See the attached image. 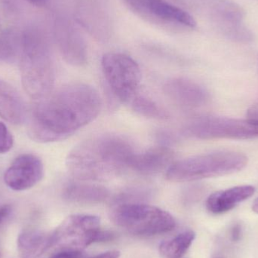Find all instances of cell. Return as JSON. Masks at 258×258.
Returning a JSON list of instances; mask_svg holds the SVG:
<instances>
[{
  "mask_svg": "<svg viewBox=\"0 0 258 258\" xmlns=\"http://www.w3.org/2000/svg\"><path fill=\"white\" fill-rule=\"evenodd\" d=\"M101 105L99 93L90 85L62 86L36 101L28 117L29 135L42 143L66 139L96 119Z\"/></svg>",
  "mask_w": 258,
  "mask_h": 258,
  "instance_id": "1",
  "label": "cell"
},
{
  "mask_svg": "<svg viewBox=\"0 0 258 258\" xmlns=\"http://www.w3.org/2000/svg\"><path fill=\"white\" fill-rule=\"evenodd\" d=\"M135 149L125 137L104 134L88 138L68 154L67 168L77 180L103 181L129 169Z\"/></svg>",
  "mask_w": 258,
  "mask_h": 258,
  "instance_id": "2",
  "label": "cell"
},
{
  "mask_svg": "<svg viewBox=\"0 0 258 258\" xmlns=\"http://www.w3.org/2000/svg\"><path fill=\"white\" fill-rule=\"evenodd\" d=\"M252 210L256 214H258V198L256 199L254 203H253Z\"/></svg>",
  "mask_w": 258,
  "mask_h": 258,
  "instance_id": "30",
  "label": "cell"
},
{
  "mask_svg": "<svg viewBox=\"0 0 258 258\" xmlns=\"http://www.w3.org/2000/svg\"><path fill=\"white\" fill-rule=\"evenodd\" d=\"M131 108L141 116L151 119H165L168 118V114L157 104L151 99L138 95L129 104Z\"/></svg>",
  "mask_w": 258,
  "mask_h": 258,
  "instance_id": "22",
  "label": "cell"
},
{
  "mask_svg": "<svg viewBox=\"0 0 258 258\" xmlns=\"http://www.w3.org/2000/svg\"><path fill=\"white\" fill-rule=\"evenodd\" d=\"M163 89L165 95L172 102L183 108H197L207 104L209 100L207 90L189 79H171L165 83Z\"/></svg>",
  "mask_w": 258,
  "mask_h": 258,
  "instance_id": "14",
  "label": "cell"
},
{
  "mask_svg": "<svg viewBox=\"0 0 258 258\" xmlns=\"http://www.w3.org/2000/svg\"><path fill=\"white\" fill-rule=\"evenodd\" d=\"M101 68L112 92L121 102L129 104L139 95L141 68L130 56L107 53L101 59Z\"/></svg>",
  "mask_w": 258,
  "mask_h": 258,
  "instance_id": "7",
  "label": "cell"
},
{
  "mask_svg": "<svg viewBox=\"0 0 258 258\" xmlns=\"http://www.w3.org/2000/svg\"><path fill=\"white\" fill-rule=\"evenodd\" d=\"M14 138L10 131L3 122H0V154H4L12 150Z\"/></svg>",
  "mask_w": 258,
  "mask_h": 258,
  "instance_id": "23",
  "label": "cell"
},
{
  "mask_svg": "<svg viewBox=\"0 0 258 258\" xmlns=\"http://www.w3.org/2000/svg\"><path fill=\"white\" fill-rule=\"evenodd\" d=\"M247 116H248L247 119L258 122V101L254 105L250 107L249 110H248V113H247Z\"/></svg>",
  "mask_w": 258,
  "mask_h": 258,
  "instance_id": "26",
  "label": "cell"
},
{
  "mask_svg": "<svg viewBox=\"0 0 258 258\" xmlns=\"http://www.w3.org/2000/svg\"><path fill=\"white\" fill-rule=\"evenodd\" d=\"M248 158L237 152L205 153L173 162L166 178L172 182H188L233 174L243 169Z\"/></svg>",
  "mask_w": 258,
  "mask_h": 258,
  "instance_id": "4",
  "label": "cell"
},
{
  "mask_svg": "<svg viewBox=\"0 0 258 258\" xmlns=\"http://www.w3.org/2000/svg\"><path fill=\"white\" fill-rule=\"evenodd\" d=\"M174 157L172 150L165 146L153 147L141 153L135 152L129 162V169L144 175H153L168 169Z\"/></svg>",
  "mask_w": 258,
  "mask_h": 258,
  "instance_id": "15",
  "label": "cell"
},
{
  "mask_svg": "<svg viewBox=\"0 0 258 258\" xmlns=\"http://www.w3.org/2000/svg\"><path fill=\"white\" fill-rule=\"evenodd\" d=\"M57 39L65 60L74 66L82 67L87 62V48L81 33L66 17L57 21Z\"/></svg>",
  "mask_w": 258,
  "mask_h": 258,
  "instance_id": "13",
  "label": "cell"
},
{
  "mask_svg": "<svg viewBox=\"0 0 258 258\" xmlns=\"http://www.w3.org/2000/svg\"><path fill=\"white\" fill-rule=\"evenodd\" d=\"M196 234L187 230L177 235L171 240L165 241L159 246V252L163 258H182L194 242Z\"/></svg>",
  "mask_w": 258,
  "mask_h": 258,
  "instance_id": "21",
  "label": "cell"
},
{
  "mask_svg": "<svg viewBox=\"0 0 258 258\" xmlns=\"http://www.w3.org/2000/svg\"><path fill=\"white\" fill-rule=\"evenodd\" d=\"M29 3H32L33 5H35V6H43L45 4L46 0H27Z\"/></svg>",
  "mask_w": 258,
  "mask_h": 258,
  "instance_id": "29",
  "label": "cell"
},
{
  "mask_svg": "<svg viewBox=\"0 0 258 258\" xmlns=\"http://www.w3.org/2000/svg\"><path fill=\"white\" fill-rule=\"evenodd\" d=\"M21 77L26 93L36 101L52 92L55 79L54 62L48 42L40 34L23 36Z\"/></svg>",
  "mask_w": 258,
  "mask_h": 258,
  "instance_id": "3",
  "label": "cell"
},
{
  "mask_svg": "<svg viewBox=\"0 0 258 258\" xmlns=\"http://www.w3.org/2000/svg\"><path fill=\"white\" fill-rule=\"evenodd\" d=\"M119 257H120V252L119 251L113 250V251H106V252L91 258H119Z\"/></svg>",
  "mask_w": 258,
  "mask_h": 258,
  "instance_id": "27",
  "label": "cell"
},
{
  "mask_svg": "<svg viewBox=\"0 0 258 258\" xmlns=\"http://www.w3.org/2000/svg\"><path fill=\"white\" fill-rule=\"evenodd\" d=\"M241 230L240 227L239 225L236 226L233 228V233H232V236H233V240L236 241L240 238Z\"/></svg>",
  "mask_w": 258,
  "mask_h": 258,
  "instance_id": "28",
  "label": "cell"
},
{
  "mask_svg": "<svg viewBox=\"0 0 258 258\" xmlns=\"http://www.w3.org/2000/svg\"><path fill=\"white\" fill-rule=\"evenodd\" d=\"M254 192L255 188L251 185L234 186L218 191L209 196L206 201V208L209 212L215 215L225 213L252 197Z\"/></svg>",
  "mask_w": 258,
  "mask_h": 258,
  "instance_id": "16",
  "label": "cell"
},
{
  "mask_svg": "<svg viewBox=\"0 0 258 258\" xmlns=\"http://www.w3.org/2000/svg\"><path fill=\"white\" fill-rule=\"evenodd\" d=\"M77 21L100 40L110 36V21L104 0H73Z\"/></svg>",
  "mask_w": 258,
  "mask_h": 258,
  "instance_id": "12",
  "label": "cell"
},
{
  "mask_svg": "<svg viewBox=\"0 0 258 258\" xmlns=\"http://www.w3.org/2000/svg\"><path fill=\"white\" fill-rule=\"evenodd\" d=\"M184 133L198 139H250L258 137V122L220 116H201L189 121Z\"/></svg>",
  "mask_w": 258,
  "mask_h": 258,
  "instance_id": "8",
  "label": "cell"
},
{
  "mask_svg": "<svg viewBox=\"0 0 258 258\" xmlns=\"http://www.w3.org/2000/svg\"><path fill=\"white\" fill-rule=\"evenodd\" d=\"M18 251L24 258H33L43 254L51 247V233L38 230L23 231L18 238Z\"/></svg>",
  "mask_w": 258,
  "mask_h": 258,
  "instance_id": "19",
  "label": "cell"
},
{
  "mask_svg": "<svg viewBox=\"0 0 258 258\" xmlns=\"http://www.w3.org/2000/svg\"><path fill=\"white\" fill-rule=\"evenodd\" d=\"M22 50V38L14 29H6L0 33V63L15 62Z\"/></svg>",
  "mask_w": 258,
  "mask_h": 258,
  "instance_id": "20",
  "label": "cell"
},
{
  "mask_svg": "<svg viewBox=\"0 0 258 258\" xmlns=\"http://www.w3.org/2000/svg\"><path fill=\"white\" fill-rule=\"evenodd\" d=\"M116 225L138 236H155L174 230L172 215L159 208L142 203H122L111 213Z\"/></svg>",
  "mask_w": 258,
  "mask_h": 258,
  "instance_id": "5",
  "label": "cell"
},
{
  "mask_svg": "<svg viewBox=\"0 0 258 258\" xmlns=\"http://www.w3.org/2000/svg\"><path fill=\"white\" fill-rule=\"evenodd\" d=\"M199 7L221 33L234 42L248 43L251 32L243 24V9L230 0H198Z\"/></svg>",
  "mask_w": 258,
  "mask_h": 258,
  "instance_id": "9",
  "label": "cell"
},
{
  "mask_svg": "<svg viewBox=\"0 0 258 258\" xmlns=\"http://www.w3.org/2000/svg\"><path fill=\"white\" fill-rule=\"evenodd\" d=\"M51 258H85V254L81 250H63Z\"/></svg>",
  "mask_w": 258,
  "mask_h": 258,
  "instance_id": "24",
  "label": "cell"
},
{
  "mask_svg": "<svg viewBox=\"0 0 258 258\" xmlns=\"http://www.w3.org/2000/svg\"><path fill=\"white\" fill-rule=\"evenodd\" d=\"M100 226L101 220L98 216L71 215L51 233V247L62 250H82L92 243L113 239L114 234L101 230Z\"/></svg>",
  "mask_w": 258,
  "mask_h": 258,
  "instance_id": "6",
  "label": "cell"
},
{
  "mask_svg": "<svg viewBox=\"0 0 258 258\" xmlns=\"http://www.w3.org/2000/svg\"><path fill=\"white\" fill-rule=\"evenodd\" d=\"M3 204H5L4 201H3V199L0 197V206H3Z\"/></svg>",
  "mask_w": 258,
  "mask_h": 258,
  "instance_id": "31",
  "label": "cell"
},
{
  "mask_svg": "<svg viewBox=\"0 0 258 258\" xmlns=\"http://www.w3.org/2000/svg\"><path fill=\"white\" fill-rule=\"evenodd\" d=\"M12 212V207L10 204L5 203L0 206V226L4 224L5 221L9 218Z\"/></svg>",
  "mask_w": 258,
  "mask_h": 258,
  "instance_id": "25",
  "label": "cell"
},
{
  "mask_svg": "<svg viewBox=\"0 0 258 258\" xmlns=\"http://www.w3.org/2000/svg\"><path fill=\"white\" fill-rule=\"evenodd\" d=\"M43 174V164L38 156L22 154L18 156L6 170L4 181L13 190H26L39 183Z\"/></svg>",
  "mask_w": 258,
  "mask_h": 258,
  "instance_id": "11",
  "label": "cell"
},
{
  "mask_svg": "<svg viewBox=\"0 0 258 258\" xmlns=\"http://www.w3.org/2000/svg\"><path fill=\"white\" fill-rule=\"evenodd\" d=\"M0 117L9 123L18 125L27 118L25 104L18 91L0 79Z\"/></svg>",
  "mask_w": 258,
  "mask_h": 258,
  "instance_id": "17",
  "label": "cell"
},
{
  "mask_svg": "<svg viewBox=\"0 0 258 258\" xmlns=\"http://www.w3.org/2000/svg\"><path fill=\"white\" fill-rule=\"evenodd\" d=\"M132 12L149 21L167 25L195 28L197 22L190 14L166 0H125Z\"/></svg>",
  "mask_w": 258,
  "mask_h": 258,
  "instance_id": "10",
  "label": "cell"
},
{
  "mask_svg": "<svg viewBox=\"0 0 258 258\" xmlns=\"http://www.w3.org/2000/svg\"><path fill=\"white\" fill-rule=\"evenodd\" d=\"M63 197L68 201L83 204L101 203L109 197V191L104 186L81 182L68 183L63 192Z\"/></svg>",
  "mask_w": 258,
  "mask_h": 258,
  "instance_id": "18",
  "label": "cell"
}]
</instances>
